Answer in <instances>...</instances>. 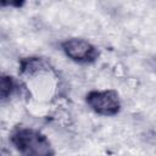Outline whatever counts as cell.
I'll return each instance as SVG.
<instances>
[{
	"instance_id": "277c9868",
	"label": "cell",
	"mask_w": 156,
	"mask_h": 156,
	"mask_svg": "<svg viewBox=\"0 0 156 156\" xmlns=\"http://www.w3.org/2000/svg\"><path fill=\"white\" fill-rule=\"evenodd\" d=\"M16 89V83L13 80V78L11 76L7 74H2L1 76V83H0V94H1V99L6 100L9 99L13 90Z\"/></svg>"
},
{
	"instance_id": "6da1fadb",
	"label": "cell",
	"mask_w": 156,
	"mask_h": 156,
	"mask_svg": "<svg viewBox=\"0 0 156 156\" xmlns=\"http://www.w3.org/2000/svg\"><path fill=\"white\" fill-rule=\"evenodd\" d=\"M10 141L21 156H55L49 139L30 127H16L10 134Z\"/></svg>"
},
{
	"instance_id": "7a4b0ae2",
	"label": "cell",
	"mask_w": 156,
	"mask_h": 156,
	"mask_svg": "<svg viewBox=\"0 0 156 156\" xmlns=\"http://www.w3.org/2000/svg\"><path fill=\"white\" fill-rule=\"evenodd\" d=\"M85 101L95 113L101 116H115L121 110L118 93L113 89L91 90L87 94Z\"/></svg>"
},
{
	"instance_id": "3957f363",
	"label": "cell",
	"mask_w": 156,
	"mask_h": 156,
	"mask_svg": "<svg viewBox=\"0 0 156 156\" xmlns=\"http://www.w3.org/2000/svg\"><path fill=\"white\" fill-rule=\"evenodd\" d=\"M61 48L68 58L78 63H91L99 57L98 48L82 38L67 39L62 41Z\"/></svg>"
}]
</instances>
